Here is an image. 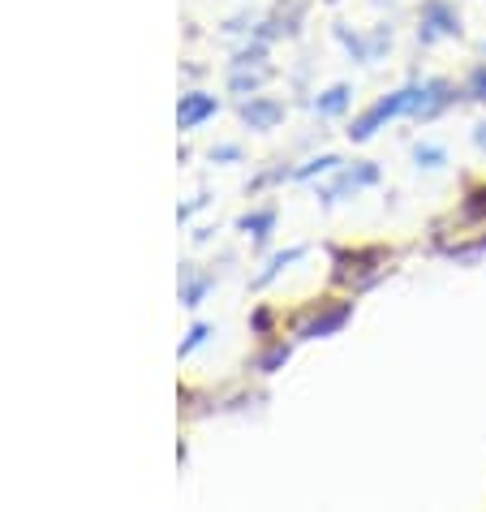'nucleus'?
<instances>
[{
	"label": "nucleus",
	"mask_w": 486,
	"mask_h": 512,
	"mask_svg": "<svg viewBox=\"0 0 486 512\" xmlns=\"http://www.w3.org/2000/svg\"><path fill=\"white\" fill-rule=\"evenodd\" d=\"M422 95H426V87H405V91H396V95H388V99H379V104L370 108L366 117H357V121H353V130H349V134L362 142V138L375 134L383 121L405 117V112H422Z\"/></svg>",
	"instance_id": "nucleus-1"
},
{
	"label": "nucleus",
	"mask_w": 486,
	"mask_h": 512,
	"mask_svg": "<svg viewBox=\"0 0 486 512\" xmlns=\"http://www.w3.org/2000/svg\"><path fill=\"white\" fill-rule=\"evenodd\" d=\"M431 22H435V26H431V31H426V39H431V35H461V22H456L452 13L439 5V0L431 5Z\"/></svg>",
	"instance_id": "nucleus-2"
},
{
	"label": "nucleus",
	"mask_w": 486,
	"mask_h": 512,
	"mask_svg": "<svg viewBox=\"0 0 486 512\" xmlns=\"http://www.w3.org/2000/svg\"><path fill=\"white\" fill-rule=\"evenodd\" d=\"M469 99H486V65L474 74V82H469Z\"/></svg>",
	"instance_id": "nucleus-5"
},
{
	"label": "nucleus",
	"mask_w": 486,
	"mask_h": 512,
	"mask_svg": "<svg viewBox=\"0 0 486 512\" xmlns=\"http://www.w3.org/2000/svg\"><path fill=\"white\" fill-rule=\"evenodd\" d=\"M418 164L439 168V164H443V151H439V147H418Z\"/></svg>",
	"instance_id": "nucleus-4"
},
{
	"label": "nucleus",
	"mask_w": 486,
	"mask_h": 512,
	"mask_svg": "<svg viewBox=\"0 0 486 512\" xmlns=\"http://www.w3.org/2000/svg\"><path fill=\"white\" fill-rule=\"evenodd\" d=\"M474 142H478V147H486V121L478 125V134H474Z\"/></svg>",
	"instance_id": "nucleus-6"
},
{
	"label": "nucleus",
	"mask_w": 486,
	"mask_h": 512,
	"mask_svg": "<svg viewBox=\"0 0 486 512\" xmlns=\"http://www.w3.org/2000/svg\"><path fill=\"white\" fill-rule=\"evenodd\" d=\"M349 104V87H332V91H327V99H323V112H340V108H345Z\"/></svg>",
	"instance_id": "nucleus-3"
}]
</instances>
